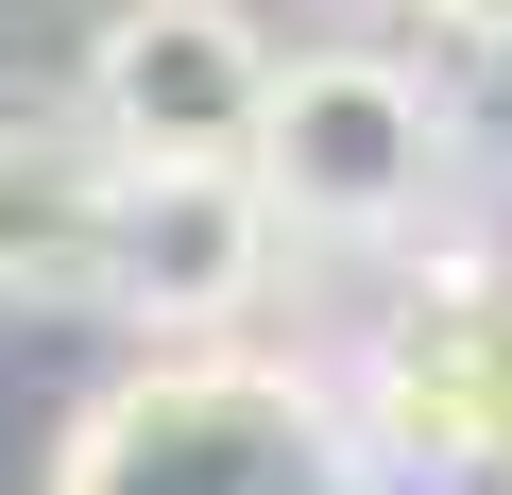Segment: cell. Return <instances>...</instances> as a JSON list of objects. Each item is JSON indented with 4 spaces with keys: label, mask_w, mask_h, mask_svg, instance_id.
<instances>
[{
    "label": "cell",
    "mask_w": 512,
    "mask_h": 495,
    "mask_svg": "<svg viewBox=\"0 0 512 495\" xmlns=\"http://www.w3.org/2000/svg\"><path fill=\"white\" fill-rule=\"evenodd\" d=\"M427 18H444L461 52H512V0H427Z\"/></svg>",
    "instance_id": "7"
},
{
    "label": "cell",
    "mask_w": 512,
    "mask_h": 495,
    "mask_svg": "<svg viewBox=\"0 0 512 495\" xmlns=\"http://www.w3.org/2000/svg\"><path fill=\"white\" fill-rule=\"evenodd\" d=\"M461 495H512V478H461Z\"/></svg>",
    "instance_id": "9"
},
{
    "label": "cell",
    "mask_w": 512,
    "mask_h": 495,
    "mask_svg": "<svg viewBox=\"0 0 512 495\" xmlns=\"http://www.w3.org/2000/svg\"><path fill=\"white\" fill-rule=\"evenodd\" d=\"M256 171H274L291 239H410L444 205V171H461V103L427 69H393V52H291Z\"/></svg>",
    "instance_id": "2"
},
{
    "label": "cell",
    "mask_w": 512,
    "mask_h": 495,
    "mask_svg": "<svg viewBox=\"0 0 512 495\" xmlns=\"http://www.w3.org/2000/svg\"><path fill=\"white\" fill-rule=\"evenodd\" d=\"M376 478L393 461H376L359 393L239 359V342H154L52 444V495H376Z\"/></svg>",
    "instance_id": "1"
},
{
    "label": "cell",
    "mask_w": 512,
    "mask_h": 495,
    "mask_svg": "<svg viewBox=\"0 0 512 495\" xmlns=\"http://www.w3.org/2000/svg\"><path fill=\"white\" fill-rule=\"evenodd\" d=\"M120 188L137 154L69 103V120H0V308H103V257H120Z\"/></svg>",
    "instance_id": "5"
},
{
    "label": "cell",
    "mask_w": 512,
    "mask_h": 495,
    "mask_svg": "<svg viewBox=\"0 0 512 495\" xmlns=\"http://www.w3.org/2000/svg\"><path fill=\"white\" fill-rule=\"evenodd\" d=\"M274 274H291V205H274L256 154H222V171H137V188H120L103 308H120L137 342H222Z\"/></svg>",
    "instance_id": "4"
},
{
    "label": "cell",
    "mask_w": 512,
    "mask_h": 495,
    "mask_svg": "<svg viewBox=\"0 0 512 495\" xmlns=\"http://www.w3.org/2000/svg\"><path fill=\"white\" fill-rule=\"evenodd\" d=\"M376 495H461V478H410V461H393V478H376Z\"/></svg>",
    "instance_id": "8"
},
{
    "label": "cell",
    "mask_w": 512,
    "mask_h": 495,
    "mask_svg": "<svg viewBox=\"0 0 512 495\" xmlns=\"http://www.w3.org/2000/svg\"><path fill=\"white\" fill-rule=\"evenodd\" d=\"M495 291V478H512V274H478Z\"/></svg>",
    "instance_id": "6"
},
{
    "label": "cell",
    "mask_w": 512,
    "mask_h": 495,
    "mask_svg": "<svg viewBox=\"0 0 512 495\" xmlns=\"http://www.w3.org/2000/svg\"><path fill=\"white\" fill-rule=\"evenodd\" d=\"M274 86L291 52L256 35V0H120L86 35V120L137 154V171H222L274 137Z\"/></svg>",
    "instance_id": "3"
}]
</instances>
